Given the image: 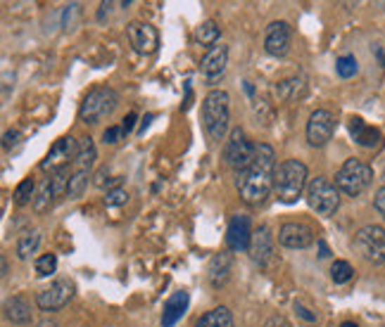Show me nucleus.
I'll return each instance as SVG.
<instances>
[{"label": "nucleus", "instance_id": "f257e3e1", "mask_svg": "<svg viewBox=\"0 0 385 327\" xmlns=\"http://www.w3.org/2000/svg\"><path fill=\"white\" fill-rule=\"evenodd\" d=\"M276 152L271 145L259 142L254 147V156L252 164L245 168L243 173H238V192L240 199L250 206L262 204L266 197L274 190L276 183Z\"/></svg>", "mask_w": 385, "mask_h": 327}, {"label": "nucleus", "instance_id": "f03ea898", "mask_svg": "<svg viewBox=\"0 0 385 327\" xmlns=\"http://www.w3.org/2000/svg\"><path fill=\"white\" fill-rule=\"evenodd\" d=\"M231 121V98L226 91H209L202 100V126L209 140L221 142Z\"/></svg>", "mask_w": 385, "mask_h": 327}, {"label": "nucleus", "instance_id": "7ed1b4c3", "mask_svg": "<svg viewBox=\"0 0 385 327\" xmlns=\"http://www.w3.org/2000/svg\"><path fill=\"white\" fill-rule=\"evenodd\" d=\"M307 166L300 159H285L276 168V197L283 204H295L307 190Z\"/></svg>", "mask_w": 385, "mask_h": 327}, {"label": "nucleus", "instance_id": "20e7f679", "mask_svg": "<svg viewBox=\"0 0 385 327\" xmlns=\"http://www.w3.org/2000/svg\"><path fill=\"white\" fill-rule=\"evenodd\" d=\"M374 180V168L362 159H347L335 173V187L347 197H359Z\"/></svg>", "mask_w": 385, "mask_h": 327}, {"label": "nucleus", "instance_id": "39448f33", "mask_svg": "<svg viewBox=\"0 0 385 327\" xmlns=\"http://www.w3.org/2000/svg\"><path fill=\"white\" fill-rule=\"evenodd\" d=\"M117 105H119L117 91H112L107 86L93 88L89 95L84 98L79 116H81L84 124H98V121H103V119H107L112 112L117 109Z\"/></svg>", "mask_w": 385, "mask_h": 327}, {"label": "nucleus", "instance_id": "423d86ee", "mask_svg": "<svg viewBox=\"0 0 385 327\" xmlns=\"http://www.w3.org/2000/svg\"><path fill=\"white\" fill-rule=\"evenodd\" d=\"M307 204L319 216H333L340 206V190L328 178H324V175L312 178L307 185Z\"/></svg>", "mask_w": 385, "mask_h": 327}, {"label": "nucleus", "instance_id": "0eeeda50", "mask_svg": "<svg viewBox=\"0 0 385 327\" xmlns=\"http://www.w3.org/2000/svg\"><path fill=\"white\" fill-rule=\"evenodd\" d=\"M254 147H257V145H252L247 140L243 128H233L231 133H228L226 145H223V159H226V164L233 168V171L243 173L252 164Z\"/></svg>", "mask_w": 385, "mask_h": 327}, {"label": "nucleus", "instance_id": "6e6552de", "mask_svg": "<svg viewBox=\"0 0 385 327\" xmlns=\"http://www.w3.org/2000/svg\"><path fill=\"white\" fill-rule=\"evenodd\" d=\"M355 247L364 261L374 266L385 263V230L381 225H364L355 235Z\"/></svg>", "mask_w": 385, "mask_h": 327}, {"label": "nucleus", "instance_id": "1a4fd4ad", "mask_svg": "<svg viewBox=\"0 0 385 327\" xmlns=\"http://www.w3.org/2000/svg\"><path fill=\"white\" fill-rule=\"evenodd\" d=\"M74 297V282L70 280H55L51 287L41 289L36 294V306L46 313H55L60 308H65Z\"/></svg>", "mask_w": 385, "mask_h": 327}, {"label": "nucleus", "instance_id": "9d476101", "mask_svg": "<svg viewBox=\"0 0 385 327\" xmlns=\"http://www.w3.org/2000/svg\"><path fill=\"white\" fill-rule=\"evenodd\" d=\"M77 149H79V140H74L72 135H65L60 140L53 142V147L48 149L46 159L41 161L43 171H60V168H67V164L77 159Z\"/></svg>", "mask_w": 385, "mask_h": 327}, {"label": "nucleus", "instance_id": "9b49d317", "mask_svg": "<svg viewBox=\"0 0 385 327\" xmlns=\"http://www.w3.org/2000/svg\"><path fill=\"white\" fill-rule=\"evenodd\" d=\"M335 131V116L328 109H316L312 112L307 121V140L312 147H324V145L333 138Z\"/></svg>", "mask_w": 385, "mask_h": 327}, {"label": "nucleus", "instance_id": "f8f14e48", "mask_svg": "<svg viewBox=\"0 0 385 327\" xmlns=\"http://www.w3.org/2000/svg\"><path fill=\"white\" fill-rule=\"evenodd\" d=\"M290 41H293V29H290L288 22H271L264 31V50L271 58L288 55Z\"/></svg>", "mask_w": 385, "mask_h": 327}, {"label": "nucleus", "instance_id": "ddd939ff", "mask_svg": "<svg viewBox=\"0 0 385 327\" xmlns=\"http://www.w3.org/2000/svg\"><path fill=\"white\" fill-rule=\"evenodd\" d=\"M126 34H129V43H131L136 53L141 55H152L159 46L157 29L145 22H131L126 27Z\"/></svg>", "mask_w": 385, "mask_h": 327}, {"label": "nucleus", "instance_id": "4468645a", "mask_svg": "<svg viewBox=\"0 0 385 327\" xmlns=\"http://www.w3.org/2000/svg\"><path fill=\"white\" fill-rule=\"evenodd\" d=\"M250 242H252L250 216H245V213H238V216H233L231 223H228L226 247L231 249V251H245V249H250Z\"/></svg>", "mask_w": 385, "mask_h": 327}, {"label": "nucleus", "instance_id": "2eb2a0df", "mask_svg": "<svg viewBox=\"0 0 385 327\" xmlns=\"http://www.w3.org/2000/svg\"><path fill=\"white\" fill-rule=\"evenodd\" d=\"M250 259L257 263V266H269L271 259H274V235L266 225H259L257 230L252 232V242L250 249H247Z\"/></svg>", "mask_w": 385, "mask_h": 327}, {"label": "nucleus", "instance_id": "dca6fc26", "mask_svg": "<svg viewBox=\"0 0 385 327\" xmlns=\"http://www.w3.org/2000/svg\"><path fill=\"white\" fill-rule=\"evenodd\" d=\"M278 242L288 249H307L314 242V232L304 223H283L278 230Z\"/></svg>", "mask_w": 385, "mask_h": 327}, {"label": "nucleus", "instance_id": "f3484780", "mask_svg": "<svg viewBox=\"0 0 385 327\" xmlns=\"http://www.w3.org/2000/svg\"><path fill=\"white\" fill-rule=\"evenodd\" d=\"M226 65H228V46H214L204 53V58L200 62V72L207 76L209 81H216L219 76H223L226 72Z\"/></svg>", "mask_w": 385, "mask_h": 327}, {"label": "nucleus", "instance_id": "a211bd4d", "mask_svg": "<svg viewBox=\"0 0 385 327\" xmlns=\"http://www.w3.org/2000/svg\"><path fill=\"white\" fill-rule=\"evenodd\" d=\"M231 270H233V256L228 251H219V254L212 256L207 268V280L214 289H221L228 285L231 280Z\"/></svg>", "mask_w": 385, "mask_h": 327}, {"label": "nucleus", "instance_id": "6ab92c4d", "mask_svg": "<svg viewBox=\"0 0 385 327\" xmlns=\"http://www.w3.org/2000/svg\"><path fill=\"white\" fill-rule=\"evenodd\" d=\"M347 128H350V135L355 138V142L362 145V147H369V149L381 147V142H383L381 131L374 128V126H369L362 116H352L350 124H347Z\"/></svg>", "mask_w": 385, "mask_h": 327}, {"label": "nucleus", "instance_id": "aec40b11", "mask_svg": "<svg viewBox=\"0 0 385 327\" xmlns=\"http://www.w3.org/2000/svg\"><path fill=\"white\" fill-rule=\"evenodd\" d=\"M188 292H176V294H171L169 299H167V304H164V311H162V327H174L178 323V320L183 318V313H185V308H188Z\"/></svg>", "mask_w": 385, "mask_h": 327}, {"label": "nucleus", "instance_id": "412c9836", "mask_svg": "<svg viewBox=\"0 0 385 327\" xmlns=\"http://www.w3.org/2000/svg\"><path fill=\"white\" fill-rule=\"evenodd\" d=\"M5 316L15 325H29L31 323V304L24 294H15L5 301Z\"/></svg>", "mask_w": 385, "mask_h": 327}, {"label": "nucleus", "instance_id": "4be33fe9", "mask_svg": "<svg viewBox=\"0 0 385 327\" xmlns=\"http://www.w3.org/2000/svg\"><path fill=\"white\" fill-rule=\"evenodd\" d=\"M96 142L91 135L79 138V149H77V159H74V171L79 173H91L93 164H96Z\"/></svg>", "mask_w": 385, "mask_h": 327}, {"label": "nucleus", "instance_id": "5701e85b", "mask_svg": "<svg viewBox=\"0 0 385 327\" xmlns=\"http://www.w3.org/2000/svg\"><path fill=\"white\" fill-rule=\"evenodd\" d=\"M195 327H233V313L226 306H216L197 320Z\"/></svg>", "mask_w": 385, "mask_h": 327}, {"label": "nucleus", "instance_id": "b1692460", "mask_svg": "<svg viewBox=\"0 0 385 327\" xmlns=\"http://www.w3.org/2000/svg\"><path fill=\"white\" fill-rule=\"evenodd\" d=\"M274 93H276L278 100H293L297 95H302V93H304V79L302 76L285 79V81H281V84L274 88Z\"/></svg>", "mask_w": 385, "mask_h": 327}, {"label": "nucleus", "instance_id": "393cba45", "mask_svg": "<svg viewBox=\"0 0 385 327\" xmlns=\"http://www.w3.org/2000/svg\"><path fill=\"white\" fill-rule=\"evenodd\" d=\"M41 244V232L39 230H29L24 232V235L17 240V256H20L22 261H27L31 254H36V249H39Z\"/></svg>", "mask_w": 385, "mask_h": 327}, {"label": "nucleus", "instance_id": "a878e982", "mask_svg": "<svg viewBox=\"0 0 385 327\" xmlns=\"http://www.w3.org/2000/svg\"><path fill=\"white\" fill-rule=\"evenodd\" d=\"M219 36H221V29L216 27V22H204L202 27H197L195 31V39L197 43H202V46H216V41H219Z\"/></svg>", "mask_w": 385, "mask_h": 327}, {"label": "nucleus", "instance_id": "bb28decb", "mask_svg": "<svg viewBox=\"0 0 385 327\" xmlns=\"http://www.w3.org/2000/svg\"><path fill=\"white\" fill-rule=\"evenodd\" d=\"M55 199V192H53V180L46 178L43 183L39 185V190H36V197H34V209L36 211H46L51 202Z\"/></svg>", "mask_w": 385, "mask_h": 327}, {"label": "nucleus", "instance_id": "cd10ccee", "mask_svg": "<svg viewBox=\"0 0 385 327\" xmlns=\"http://www.w3.org/2000/svg\"><path fill=\"white\" fill-rule=\"evenodd\" d=\"M335 72H338L340 79H352L359 72L357 58L355 55H343V58H338V62H335Z\"/></svg>", "mask_w": 385, "mask_h": 327}, {"label": "nucleus", "instance_id": "c85d7f7f", "mask_svg": "<svg viewBox=\"0 0 385 327\" xmlns=\"http://www.w3.org/2000/svg\"><path fill=\"white\" fill-rule=\"evenodd\" d=\"M352 275H355V268H352L347 261H333L331 278H333L335 285H345V282H350Z\"/></svg>", "mask_w": 385, "mask_h": 327}, {"label": "nucleus", "instance_id": "c756f323", "mask_svg": "<svg viewBox=\"0 0 385 327\" xmlns=\"http://www.w3.org/2000/svg\"><path fill=\"white\" fill-rule=\"evenodd\" d=\"M34 190H36V185H34V180L31 178H24L20 185H17V190H15V202L24 206V204H29V202H34Z\"/></svg>", "mask_w": 385, "mask_h": 327}, {"label": "nucleus", "instance_id": "7c9ffc66", "mask_svg": "<svg viewBox=\"0 0 385 327\" xmlns=\"http://www.w3.org/2000/svg\"><path fill=\"white\" fill-rule=\"evenodd\" d=\"M89 178L91 173H79V171H72V180H70V190H67V194H70L72 199L81 197L86 185H89Z\"/></svg>", "mask_w": 385, "mask_h": 327}, {"label": "nucleus", "instance_id": "2f4dec72", "mask_svg": "<svg viewBox=\"0 0 385 327\" xmlns=\"http://www.w3.org/2000/svg\"><path fill=\"white\" fill-rule=\"evenodd\" d=\"M55 268H58V256L55 254H43V256L36 259V273H39L41 278L55 273Z\"/></svg>", "mask_w": 385, "mask_h": 327}, {"label": "nucleus", "instance_id": "473e14b6", "mask_svg": "<svg viewBox=\"0 0 385 327\" xmlns=\"http://www.w3.org/2000/svg\"><path fill=\"white\" fill-rule=\"evenodd\" d=\"M129 202V192L122 190V187H115V190H107L105 194V206H122Z\"/></svg>", "mask_w": 385, "mask_h": 327}, {"label": "nucleus", "instance_id": "72a5a7b5", "mask_svg": "<svg viewBox=\"0 0 385 327\" xmlns=\"http://www.w3.org/2000/svg\"><path fill=\"white\" fill-rule=\"evenodd\" d=\"M122 135H124L122 126H110V128L103 133V140H105V145H117L122 140Z\"/></svg>", "mask_w": 385, "mask_h": 327}, {"label": "nucleus", "instance_id": "f704fd0d", "mask_svg": "<svg viewBox=\"0 0 385 327\" xmlns=\"http://www.w3.org/2000/svg\"><path fill=\"white\" fill-rule=\"evenodd\" d=\"M295 313H297V316H300L302 320H304V323H316V313H312V311H309V308L307 306H302L300 304V301H295Z\"/></svg>", "mask_w": 385, "mask_h": 327}, {"label": "nucleus", "instance_id": "c9c22d12", "mask_svg": "<svg viewBox=\"0 0 385 327\" xmlns=\"http://www.w3.org/2000/svg\"><path fill=\"white\" fill-rule=\"evenodd\" d=\"M374 206H376V211L381 213V216L385 218V185L381 187V190L376 192V197H374Z\"/></svg>", "mask_w": 385, "mask_h": 327}, {"label": "nucleus", "instance_id": "e433bc0d", "mask_svg": "<svg viewBox=\"0 0 385 327\" xmlns=\"http://www.w3.org/2000/svg\"><path fill=\"white\" fill-rule=\"evenodd\" d=\"M264 327H293V325H290L283 316H271V318L264 323Z\"/></svg>", "mask_w": 385, "mask_h": 327}, {"label": "nucleus", "instance_id": "4c0bfd02", "mask_svg": "<svg viewBox=\"0 0 385 327\" xmlns=\"http://www.w3.org/2000/svg\"><path fill=\"white\" fill-rule=\"evenodd\" d=\"M17 140H20V133H17V131H8V133L3 135V147L10 149Z\"/></svg>", "mask_w": 385, "mask_h": 327}, {"label": "nucleus", "instance_id": "58836bf2", "mask_svg": "<svg viewBox=\"0 0 385 327\" xmlns=\"http://www.w3.org/2000/svg\"><path fill=\"white\" fill-rule=\"evenodd\" d=\"M136 119H138V116H136L133 112H131V114H129L126 119H124V124H122L124 133H131V131H133V126H136Z\"/></svg>", "mask_w": 385, "mask_h": 327}, {"label": "nucleus", "instance_id": "ea45409f", "mask_svg": "<svg viewBox=\"0 0 385 327\" xmlns=\"http://www.w3.org/2000/svg\"><path fill=\"white\" fill-rule=\"evenodd\" d=\"M328 254H331V251H328L326 242H324V240H319V256H321V259H326Z\"/></svg>", "mask_w": 385, "mask_h": 327}, {"label": "nucleus", "instance_id": "a19ab883", "mask_svg": "<svg viewBox=\"0 0 385 327\" xmlns=\"http://www.w3.org/2000/svg\"><path fill=\"white\" fill-rule=\"evenodd\" d=\"M150 121H152V114H148L145 119H143V124H141L138 133H143V131H145V128H148V126H150Z\"/></svg>", "mask_w": 385, "mask_h": 327}, {"label": "nucleus", "instance_id": "79ce46f5", "mask_svg": "<svg viewBox=\"0 0 385 327\" xmlns=\"http://www.w3.org/2000/svg\"><path fill=\"white\" fill-rule=\"evenodd\" d=\"M39 327H58V325H55V323H48V320H43V323H41Z\"/></svg>", "mask_w": 385, "mask_h": 327}, {"label": "nucleus", "instance_id": "37998d69", "mask_svg": "<svg viewBox=\"0 0 385 327\" xmlns=\"http://www.w3.org/2000/svg\"><path fill=\"white\" fill-rule=\"evenodd\" d=\"M340 327H357V323H350V320H347V323H343Z\"/></svg>", "mask_w": 385, "mask_h": 327}, {"label": "nucleus", "instance_id": "c03bdc74", "mask_svg": "<svg viewBox=\"0 0 385 327\" xmlns=\"http://www.w3.org/2000/svg\"><path fill=\"white\" fill-rule=\"evenodd\" d=\"M383 175H385V173H383Z\"/></svg>", "mask_w": 385, "mask_h": 327}]
</instances>
